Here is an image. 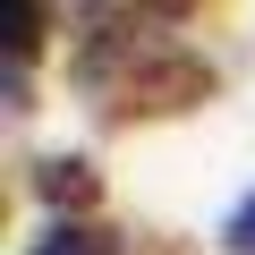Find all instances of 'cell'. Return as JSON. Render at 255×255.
Returning a JSON list of instances; mask_svg holds the SVG:
<instances>
[{"label":"cell","instance_id":"6da1fadb","mask_svg":"<svg viewBox=\"0 0 255 255\" xmlns=\"http://www.w3.org/2000/svg\"><path fill=\"white\" fill-rule=\"evenodd\" d=\"M204 94H213V68L187 60V51H170V60L128 68V102H119V119H128V111H187V102H204Z\"/></svg>","mask_w":255,"mask_h":255},{"label":"cell","instance_id":"7a4b0ae2","mask_svg":"<svg viewBox=\"0 0 255 255\" xmlns=\"http://www.w3.org/2000/svg\"><path fill=\"white\" fill-rule=\"evenodd\" d=\"M34 187H43V204H60V213H85V204H102V170H94L85 153H60V162H43V170H34Z\"/></svg>","mask_w":255,"mask_h":255},{"label":"cell","instance_id":"3957f363","mask_svg":"<svg viewBox=\"0 0 255 255\" xmlns=\"http://www.w3.org/2000/svg\"><path fill=\"white\" fill-rule=\"evenodd\" d=\"M26 255H128V238H119V230H102V221H68V213H60Z\"/></svg>","mask_w":255,"mask_h":255},{"label":"cell","instance_id":"277c9868","mask_svg":"<svg viewBox=\"0 0 255 255\" xmlns=\"http://www.w3.org/2000/svg\"><path fill=\"white\" fill-rule=\"evenodd\" d=\"M0 34H9V60L26 68L43 51V34H51V0H0Z\"/></svg>","mask_w":255,"mask_h":255},{"label":"cell","instance_id":"5b68a950","mask_svg":"<svg viewBox=\"0 0 255 255\" xmlns=\"http://www.w3.org/2000/svg\"><path fill=\"white\" fill-rule=\"evenodd\" d=\"M221 238H230V255H255V196L230 213V230H221Z\"/></svg>","mask_w":255,"mask_h":255}]
</instances>
